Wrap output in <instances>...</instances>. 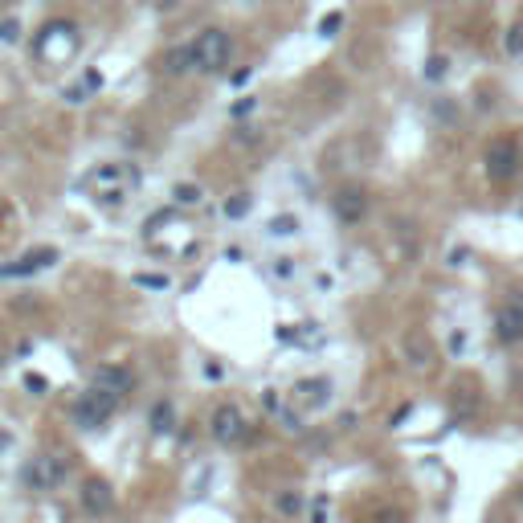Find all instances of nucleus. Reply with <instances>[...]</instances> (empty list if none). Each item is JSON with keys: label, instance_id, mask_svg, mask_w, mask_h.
<instances>
[{"label": "nucleus", "instance_id": "21", "mask_svg": "<svg viewBox=\"0 0 523 523\" xmlns=\"http://www.w3.org/2000/svg\"><path fill=\"white\" fill-rule=\"evenodd\" d=\"M135 286H143V291H168V278L163 274H135Z\"/></svg>", "mask_w": 523, "mask_h": 523}, {"label": "nucleus", "instance_id": "8", "mask_svg": "<svg viewBox=\"0 0 523 523\" xmlns=\"http://www.w3.org/2000/svg\"><path fill=\"white\" fill-rule=\"evenodd\" d=\"M78 503H82V511H86V515L114 511V487L106 479H98V474H90V479L82 482V490H78Z\"/></svg>", "mask_w": 523, "mask_h": 523}, {"label": "nucleus", "instance_id": "22", "mask_svg": "<svg viewBox=\"0 0 523 523\" xmlns=\"http://www.w3.org/2000/svg\"><path fill=\"white\" fill-rule=\"evenodd\" d=\"M16 37H21V21H0V41H5V45H13Z\"/></svg>", "mask_w": 523, "mask_h": 523}, {"label": "nucleus", "instance_id": "14", "mask_svg": "<svg viewBox=\"0 0 523 523\" xmlns=\"http://www.w3.org/2000/svg\"><path fill=\"white\" fill-rule=\"evenodd\" d=\"M250 192H233V196H229V201H225V217L229 221H237V217H245V212H250Z\"/></svg>", "mask_w": 523, "mask_h": 523}, {"label": "nucleus", "instance_id": "12", "mask_svg": "<svg viewBox=\"0 0 523 523\" xmlns=\"http://www.w3.org/2000/svg\"><path fill=\"white\" fill-rule=\"evenodd\" d=\"M163 70H168V74H188V70H196V62H192V41H188V45L168 49V54H163Z\"/></svg>", "mask_w": 523, "mask_h": 523}, {"label": "nucleus", "instance_id": "5", "mask_svg": "<svg viewBox=\"0 0 523 523\" xmlns=\"http://www.w3.org/2000/svg\"><path fill=\"white\" fill-rule=\"evenodd\" d=\"M209 433H212V441L217 446H237V441L245 438V413L237 405H221V409H212V417H209Z\"/></svg>", "mask_w": 523, "mask_h": 523}, {"label": "nucleus", "instance_id": "6", "mask_svg": "<svg viewBox=\"0 0 523 523\" xmlns=\"http://www.w3.org/2000/svg\"><path fill=\"white\" fill-rule=\"evenodd\" d=\"M90 384H94V389H103V392H111V397L123 405V400L135 392V372H131L127 364H103Z\"/></svg>", "mask_w": 523, "mask_h": 523}, {"label": "nucleus", "instance_id": "1", "mask_svg": "<svg viewBox=\"0 0 523 523\" xmlns=\"http://www.w3.org/2000/svg\"><path fill=\"white\" fill-rule=\"evenodd\" d=\"M229 54H233V41L225 29H201L192 37V62L201 74H221L229 65Z\"/></svg>", "mask_w": 523, "mask_h": 523}, {"label": "nucleus", "instance_id": "28", "mask_svg": "<svg viewBox=\"0 0 523 523\" xmlns=\"http://www.w3.org/2000/svg\"><path fill=\"white\" fill-rule=\"evenodd\" d=\"M0 368H5V351H0Z\"/></svg>", "mask_w": 523, "mask_h": 523}, {"label": "nucleus", "instance_id": "16", "mask_svg": "<svg viewBox=\"0 0 523 523\" xmlns=\"http://www.w3.org/2000/svg\"><path fill=\"white\" fill-rule=\"evenodd\" d=\"M405 351H413V356H417V360H413L417 368H425V364H429V343H425L421 335H413V340H405Z\"/></svg>", "mask_w": 523, "mask_h": 523}, {"label": "nucleus", "instance_id": "18", "mask_svg": "<svg viewBox=\"0 0 523 523\" xmlns=\"http://www.w3.org/2000/svg\"><path fill=\"white\" fill-rule=\"evenodd\" d=\"M503 49H507V54H515V57L523 54V25H511V29H507V37H503Z\"/></svg>", "mask_w": 523, "mask_h": 523}, {"label": "nucleus", "instance_id": "27", "mask_svg": "<svg viewBox=\"0 0 523 523\" xmlns=\"http://www.w3.org/2000/svg\"><path fill=\"white\" fill-rule=\"evenodd\" d=\"M152 5H155V8H160V13H168V8H172V5H176V0H152Z\"/></svg>", "mask_w": 523, "mask_h": 523}, {"label": "nucleus", "instance_id": "9", "mask_svg": "<svg viewBox=\"0 0 523 523\" xmlns=\"http://www.w3.org/2000/svg\"><path fill=\"white\" fill-rule=\"evenodd\" d=\"M495 335L503 343H519L523 340V294L507 299L503 307L495 311Z\"/></svg>", "mask_w": 523, "mask_h": 523}, {"label": "nucleus", "instance_id": "26", "mask_svg": "<svg viewBox=\"0 0 523 523\" xmlns=\"http://www.w3.org/2000/svg\"><path fill=\"white\" fill-rule=\"evenodd\" d=\"M250 74H253L250 65H245V70H237V74H233V86H245V82H250Z\"/></svg>", "mask_w": 523, "mask_h": 523}, {"label": "nucleus", "instance_id": "13", "mask_svg": "<svg viewBox=\"0 0 523 523\" xmlns=\"http://www.w3.org/2000/svg\"><path fill=\"white\" fill-rule=\"evenodd\" d=\"M152 429H155V433H168V429H172V405H168V400H155V409H152Z\"/></svg>", "mask_w": 523, "mask_h": 523}, {"label": "nucleus", "instance_id": "2", "mask_svg": "<svg viewBox=\"0 0 523 523\" xmlns=\"http://www.w3.org/2000/svg\"><path fill=\"white\" fill-rule=\"evenodd\" d=\"M114 409H119V400H114L111 392H103V389L90 384V389L74 400L70 413H74V425H78V429H103V425L114 417Z\"/></svg>", "mask_w": 523, "mask_h": 523}, {"label": "nucleus", "instance_id": "10", "mask_svg": "<svg viewBox=\"0 0 523 523\" xmlns=\"http://www.w3.org/2000/svg\"><path fill=\"white\" fill-rule=\"evenodd\" d=\"M364 212H368L364 188H340V192H335V217H340L343 225H356Z\"/></svg>", "mask_w": 523, "mask_h": 523}, {"label": "nucleus", "instance_id": "19", "mask_svg": "<svg viewBox=\"0 0 523 523\" xmlns=\"http://www.w3.org/2000/svg\"><path fill=\"white\" fill-rule=\"evenodd\" d=\"M446 70H449V62H446V57H438V54H433L429 62H425V78H429V82L446 78Z\"/></svg>", "mask_w": 523, "mask_h": 523}, {"label": "nucleus", "instance_id": "7", "mask_svg": "<svg viewBox=\"0 0 523 523\" xmlns=\"http://www.w3.org/2000/svg\"><path fill=\"white\" fill-rule=\"evenodd\" d=\"M62 258V253L54 250V245H41V250H29V253H21L16 262H8V266H0V278H29V274H41L45 266H54V262Z\"/></svg>", "mask_w": 523, "mask_h": 523}, {"label": "nucleus", "instance_id": "23", "mask_svg": "<svg viewBox=\"0 0 523 523\" xmlns=\"http://www.w3.org/2000/svg\"><path fill=\"white\" fill-rule=\"evenodd\" d=\"M278 511L294 515V511H299V495H282V498H278Z\"/></svg>", "mask_w": 523, "mask_h": 523}, {"label": "nucleus", "instance_id": "24", "mask_svg": "<svg viewBox=\"0 0 523 523\" xmlns=\"http://www.w3.org/2000/svg\"><path fill=\"white\" fill-rule=\"evenodd\" d=\"M253 111V98H245V103H233V114L242 119V114H250Z\"/></svg>", "mask_w": 523, "mask_h": 523}, {"label": "nucleus", "instance_id": "3", "mask_svg": "<svg viewBox=\"0 0 523 523\" xmlns=\"http://www.w3.org/2000/svg\"><path fill=\"white\" fill-rule=\"evenodd\" d=\"M65 474H70V466H65V458L57 454H37L29 458V466L21 470L25 487L33 490V495H49V490H57L65 482Z\"/></svg>", "mask_w": 523, "mask_h": 523}, {"label": "nucleus", "instance_id": "15", "mask_svg": "<svg viewBox=\"0 0 523 523\" xmlns=\"http://www.w3.org/2000/svg\"><path fill=\"white\" fill-rule=\"evenodd\" d=\"M172 196H176V204H184V209L201 204V188H196V184H176V188H172Z\"/></svg>", "mask_w": 523, "mask_h": 523}, {"label": "nucleus", "instance_id": "17", "mask_svg": "<svg viewBox=\"0 0 523 523\" xmlns=\"http://www.w3.org/2000/svg\"><path fill=\"white\" fill-rule=\"evenodd\" d=\"M294 229H299V221H294L291 212H282V217H274V221H270V233H274V237H291Z\"/></svg>", "mask_w": 523, "mask_h": 523}, {"label": "nucleus", "instance_id": "4", "mask_svg": "<svg viewBox=\"0 0 523 523\" xmlns=\"http://www.w3.org/2000/svg\"><path fill=\"white\" fill-rule=\"evenodd\" d=\"M482 163H487L490 184H507V180L519 176V163H523L519 143H515V139H495V143L487 147V160Z\"/></svg>", "mask_w": 523, "mask_h": 523}, {"label": "nucleus", "instance_id": "11", "mask_svg": "<svg viewBox=\"0 0 523 523\" xmlns=\"http://www.w3.org/2000/svg\"><path fill=\"white\" fill-rule=\"evenodd\" d=\"M294 392H299V400L302 405H327V400H331V380H323V376H319V380H299L294 384Z\"/></svg>", "mask_w": 523, "mask_h": 523}, {"label": "nucleus", "instance_id": "25", "mask_svg": "<svg viewBox=\"0 0 523 523\" xmlns=\"http://www.w3.org/2000/svg\"><path fill=\"white\" fill-rule=\"evenodd\" d=\"M25 389H33V392H41V389H45V380H41V376H25Z\"/></svg>", "mask_w": 523, "mask_h": 523}, {"label": "nucleus", "instance_id": "20", "mask_svg": "<svg viewBox=\"0 0 523 523\" xmlns=\"http://www.w3.org/2000/svg\"><path fill=\"white\" fill-rule=\"evenodd\" d=\"M340 25H343V13H327L323 21H319V37H335V33H340Z\"/></svg>", "mask_w": 523, "mask_h": 523}]
</instances>
